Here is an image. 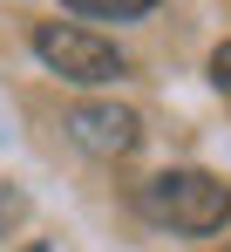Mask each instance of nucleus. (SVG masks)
<instances>
[{"instance_id": "7ed1b4c3", "label": "nucleus", "mask_w": 231, "mask_h": 252, "mask_svg": "<svg viewBox=\"0 0 231 252\" xmlns=\"http://www.w3.org/2000/svg\"><path fill=\"white\" fill-rule=\"evenodd\" d=\"M68 129H75L82 150H95V157H129L143 143V116L122 109V102H82V109H68Z\"/></svg>"}, {"instance_id": "39448f33", "label": "nucleus", "mask_w": 231, "mask_h": 252, "mask_svg": "<svg viewBox=\"0 0 231 252\" xmlns=\"http://www.w3.org/2000/svg\"><path fill=\"white\" fill-rule=\"evenodd\" d=\"M211 89H218V95L231 102V41L218 48V55H211Z\"/></svg>"}, {"instance_id": "0eeeda50", "label": "nucleus", "mask_w": 231, "mask_h": 252, "mask_svg": "<svg viewBox=\"0 0 231 252\" xmlns=\"http://www.w3.org/2000/svg\"><path fill=\"white\" fill-rule=\"evenodd\" d=\"M225 252H231V246H225Z\"/></svg>"}, {"instance_id": "f257e3e1", "label": "nucleus", "mask_w": 231, "mask_h": 252, "mask_svg": "<svg viewBox=\"0 0 231 252\" xmlns=\"http://www.w3.org/2000/svg\"><path fill=\"white\" fill-rule=\"evenodd\" d=\"M143 211H150L156 225H170V232H225L231 218V184L225 177H211V170H163L143 184Z\"/></svg>"}, {"instance_id": "20e7f679", "label": "nucleus", "mask_w": 231, "mask_h": 252, "mask_svg": "<svg viewBox=\"0 0 231 252\" xmlns=\"http://www.w3.org/2000/svg\"><path fill=\"white\" fill-rule=\"evenodd\" d=\"M68 14H88V21H136V14H150L156 0H61Z\"/></svg>"}, {"instance_id": "f03ea898", "label": "nucleus", "mask_w": 231, "mask_h": 252, "mask_svg": "<svg viewBox=\"0 0 231 252\" xmlns=\"http://www.w3.org/2000/svg\"><path fill=\"white\" fill-rule=\"evenodd\" d=\"M34 55L61 75V82H116L122 75V48L88 34V28H68V21H41L34 28Z\"/></svg>"}, {"instance_id": "423d86ee", "label": "nucleus", "mask_w": 231, "mask_h": 252, "mask_svg": "<svg viewBox=\"0 0 231 252\" xmlns=\"http://www.w3.org/2000/svg\"><path fill=\"white\" fill-rule=\"evenodd\" d=\"M28 252H55V246H48V239H34V246H28Z\"/></svg>"}]
</instances>
